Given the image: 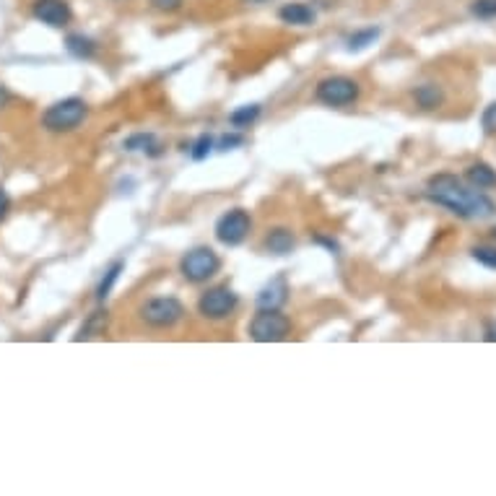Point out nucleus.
Returning a JSON list of instances; mask_svg holds the SVG:
<instances>
[{
  "label": "nucleus",
  "instance_id": "nucleus-1",
  "mask_svg": "<svg viewBox=\"0 0 496 496\" xmlns=\"http://www.w3.org/2000/svg\"><path fill=\"white\" fill-rule=\"evenodd\" d=\"M426 198L460 219H489L496 213V203L478 188H468L460 177L442 172L426 182Z\"/></svg>",
  "mask_w": 496,
  "mask_h": 496
},
{
  "label": "nucleus",
  "instance_id": "nucleus-2",
  "mask_svg": "<svg viewBox=\"0 0 496 496\" xmlns=\"http://www.w3.org/2000/svg\"><path fill=\"white\" fill-rule=\"evenodd\" d=\"M86 115H89L86 102L78 99V97H71V99L55 102L52 107L44 110L42 128H47L50 133H71V130H76L78 125L86 120Z\"/></svg>",
  "mask_w": 496,
  "mask_h": 496
},
{
  "label": "nucleus",
  "instance_id": "nucleus-3",
  "mask_svg": "<svg viewBox=\"0 0 496 496\" xmlns=\"http://www.w3.org/2000/svg\"><path fill=\"white\" fill-rule=\"evenodd\" d=\"M291 333V320L281 309H258L250 322V338L258 344H278Z\"/></svg>",
  "mask_w": 496,
  "mask_h": 496
},
{
  "label": "nucleus",
  "instance_id": "nucleus-4",
  "mask_svg": "<svg viewBox=\"0 0 496 496\" xmlns=\"http://www.w3.org/2000/svg\"><path fill=\"white\" fill-rule=\"evenodd\" d=\"M219 267H221V260L211 247H195L190 252H185L180 260V273L190 283H205L208 278L219 273Z\"/></svg>",
  "mask_w": 496,
  "mask_h": 496
},
{
  "label": "nucleus",
  "instance_id": "nucleus-5",
  "mask_svg": "<svg viewBox=\"0 0 496 496\" xmlns=\"http://www.w3.org/2000/svg\"><path fill=\"white\" fill-rule=\"evenodd\" d=\"M317 102L325 107H348L359 99V83L348 76L322 78L314 91Z\"/></svg>",
  "mask_w": 496,
  "mask_h": 496
},
{
  "label": "nucleus",
  "instance_id": "nucleus-6",
  "mask_svg": "<svg viewBox=\"0 0 496 496\" xmlns=\"http://www.w3.org/2000/svg\"><path fill=\"white\" fill-rule=\"evenodd\" d=\"M185 317V306L180 305L174 297H156L149 299L146 305L141 306V320L151 328H174L180 320Z\"/></svg>",
  "mask_w": 496,
  "mask_h": 496
},
{
  "label": "nucleus",
  "instance_id": "nucleus-7",
  "mask_svg": "<svg viewBox=\"0 0 496 496\" xmlns=\"http://www.w3.org/2000/svg\"><path fill=\"white\" fill-rule=\"evenodd\" d=\"M239 305V297L234 294V289L229 286H213L208 291L200 294L198 299V312L205 320H227L231 312Z\"/></svg>",
  "mask_w": 496,
  "mask_h": 496
},
{
  "label": "nucleus",
  "instance_id": "nucleus-8",
  "mask_svg": "<svg viewBox=\"0 0 496 496\" xmlns=\"http://www.w3.org/2000/svg\"><path fill=\"white\" fill-rule=\"evenodd\" d=\"M252 231V219L247 211L234 208L229 213H224L216 224V239L227 247H239Z\"/></svg>",
  "mask_w": 496,
  "mask_h": 496
},
{
  "label": "nucleus",
  "instance_id": "nucleus-9",
  "mask_svg": "<svg viewBox=\"0 0 496 496\" xmlns=\"http://www.w3.org/2000/svg\"><path fill=\"white\" fill-rule=\"evenodd\" d=\"M35 19L52 27V29H63L71 24L74 13H71V5L66 0H35V8H32Z\"/></svg>",
  "mask_w": 496,
  "mask_h": 496
},
{
  "label": "nucleus",
  "instance_id": "nucleus-10",
  "mask_svg": "<svg viewBox=\"0 0 496 496\" xmlns=\"http://www.w3.org/2000/svg\"><path fill=\"white\" fill-rule=\"evenodd\" d=\"M286 302H289V286L283 275L273 278L258 294V309H281Z\"/></svg>",
  "mask_w": 496,
  "mask_h": 496
},
{
  "label": "nucleus",
  "instance_id": "nucleus-11",
  "mask_svg": "<svg viewBox=\"0 0 496 496\" xmlns=\"http://www.w3.org/2000/svg\"><path fill=\"white\" fill-rule=\"evenodd\" d=\"M278 19L283 24H291V27H312L317 13L306 5V3H286L281 11H278Z\"/></svg>",
  "mask_w": 496,
  "mask_h": 496
},
{
  "label": "nucleus",
  "instance_id": "nucleus-12",
  "mask_svg": "<svg viewBox=\"0 0 496 496\" xmlns=\"http://www.w3.org/2000/svg\"><path fill=\"white\" fill-rule=\"evenodd\" d=\"M414 99L421 110H439L445 105V91L437 83H421L414 89Z\"/></svg>",
  "mask_w": 496,
  "mask_h": 496
},
{
  "label": "nucleus",
  "instance_id": "nucleus-13",
  "mask_svg": "<svg viewBox=\"0 0 496 496\" xmlns=\"http://www.w3.org/2000/svg\"><path fill=\"white\" fill-rule=\"evenodd\" d=\"M294 244H297L294 234H291V229H283V227L273 229L266 236V250L273 255H289L294 250Z\"/></svg>",
  "mask_w": 496,
  "mask_h": 496
},
{
  "label": "nucleus",
  "instance_id": "nucleus-14",
  "mask_svg": "<svg viewBox=\"0 0 496 496\" xmlns=\"http://www.w3.org/2000/svg\"><path fill=\"white\" fill-rule=\"evenodd\" d=\"M465 180H468L473 188H478V190H489V188H496V172L492 169V167H489V164H484V161H478V164L468 167Z\"/></svg>",
  "mask_w": 496,
  "mask_h": 496
},
{
  "label": "nucleus",
  "instance_id": "nucleus-15",
  "mask_svg": "<svg viewBox=\"0 0 496 496\" xmlns=\"http://www.w3.org/2000/svg\"><path fill=\"white\" fill-rule=\"evenodd\" d=\"M107 330V312H94L78 330L76 341H89V338H97V336H105Z\"/></svg>",
  "mask_w": 496,
  "mask_h": 496
},
{
  "label": "nucleus",
  "instance_id": "nucleus-16",
  "mask_svg": "<svg viewBox=\"0 0 496 496\" xmlns=\"http://www.w3.org/2000/svg\"><path fill=\"white\" fill-rule=\"evenodd\" d=\"M66 50L78 58V60H86V58H94V42L89 37H83V35H71V37L66 39Z\"/></svg>",
  "mask_w": 496,
  "mask_h": 496
},
{
  "label": "nucleus",
  "instance_id": "nucleus-17",
  "mask_svg": "<svg viewBox=\"0 0 496 496\" xmlns=\"http://www.w3.org/2000/svg\"><path fill=\"white\" fill-rule=\"evenodd\" d=\"M125 151H149L151 156H159V146H156V138L151 133H138V136H130L125 143H122Z\"/></svg>",
  "mask_w": 496,
  "mask_h": 496
},
{
  "label": "nucleus",
  "instance_id": "nucleus-18",
  "mask_svg": "<svg viewBox=\"0 0 496 496\" xmlns=\"http://www.w3.org/2000/svg\"><path fill=\"white\" fill-rule=\"evenodd\" d=\"M122 267H125L122 260H117L115 266L107 267V273H105V278H102V283H99V289H97V299H99V302H105V299L110 297V291H112V286L117 283V278H120Z\"/></svg>",
  "mask_w": 496,
  "mask_h": 496
},
{
  "label": "nucleus",
  "instance_id": "nucleus-19",
  "mask_svg": "<svg viewBox=\"0 0 496 496\" xmlns=\"http://www.w3.org/2000/svg\"><path fill=\"white\" fill-rule=\"evenodd\" d=\"M258 117H260V107L258 105H244V107H239V110L231 112L229 122L234 128H250Z\"/></svg>",
  "mask_w": 496,
  "mask_h": 496
},
{
  "label": "nucleus",
  "instance_id": "nucleus-20",
  "mask_svg": "<svg viewBox=\"0 0 496 496\" xmlns=\"http://www.w3.org/2000/svg\"><path fill=\"white\" fill-rule=\"evenodd\" d=\"M377 37H380V29H377V27H372V29H361V32H356V35L348 37V50H351V52L367 50L369 44L377 42Z\"/></svg>",
  "mask_w": 496,
  "mask_h": 496
},
{
  "label": "nucleus",
  "instance_id": "nucleus-21",
  "mask_svg": "<svg viewBox=\"0 0 496 496\" xmlns=\"http://www.w3.org/2000/svg\"><path fill=\"white\" fill-rule=\"evenodd\" d=\"M470 13L478 19H496V0H473Z\"/></svg>",
  "mask_w": 496,
  "mask_h": 496
},
{
  "label": "nucleus",
  "instance_id": "nucleus-22",
  "mask_svg": "<svg viewBox=\"0 0 496 496\" xmlns=\"http://www.w3.org/2000/svg\"><path fill=\"white\" fill-rule=\"evenodd\" d=\"M211 151H213V138H211V136H200V138L192 143L190 156L195 159V161H203Z\"/></svg>",
  "mask_w": 496,
  "mask_h": 496
},
{
  "label": "nucleus",
  "instance_id": "nucleus-23",
  "mask_svg": "<svg viewBox=\"0 0 496 496\" xmlns=\"http://www.w3.org/2000/svg\"><path fill=\"white\" fill-rule=\"evenodd\" d=\"M473 260L496 270V247H473Z\"/></svg>",
  "mask_w": 496,
  "mask_h": 496
},
{
  "label": "nucleus",
  "instance_id": "nucleus-24",
  "mask_svg": "<svg viewBox=\"0 0 496 496\" xmlns=\"http://www.w3.org/2000/svg\"><path fill=\"white\" fill-rule=\"evenodd\" d=\"M481 125H484V130L492 136L496 133V102H492L486 110H484V115H481Z\"/></svg>",
  "mask_w": 496,
  "mask_h": 496
},
{
  "label": "nucleus",
  "instance_id": "nucleus-25",
  "mask_svg": "<svg viewBox=\"0 0 496 496\" xmlns=\"http://www.w3.org/2000/svg\"><path fill=\"white\" fill-rule=\"evenodd\" d=\"M151 3H153V8H156V11L172 13V11L182 8V3H185V0H151Z\"/></svg>",
  "mask_w": 496,
  "mask_h": 496
},
{
  "label": "nucleus",
  "instance_id": "nucleus-26",
  "mask_svg": "<svg viewBox=\"0 0 496 496\" xmlns=\"http://www.w3.org/2000/svg\"><path fill=\"white\" fill-rule=\"evenodd\" d=\"M244 143V138L242 136H224V138H219V151H229V149H234V146H242Z\"/></svg>",
  "mask_w": 496,
  "mask_h": 496
},
{
  "label": "nucleus",
  "instance_id": "nucleus-27",
  "mask_svg": "<svg viewBox=\"0 0 496 496\" xmlns=\"http://www.w3.org/2000/svg\"><path fill=\"white\" fill-rule=\"evenodd\" d=\"M8 205H11V200H8V192L0 188V221L5 219V213H8Z\"/></svg>",
  "mask_w": 496,
  "mask_h": 496
},
{
  "label": "nucleus",
  "instance_id": "nucleus-28",
  "mask_svg": "<svg viewBox=\"0 0 496 496\" xmlns=\"http://www.w3.org/2000/svg\"><path fill=\"white\" fill-rule=\"evenodd\" d=\"M486 341H489V344H496V320L486 325Z\"/></svg>",
  "mask_w": 496,
  "mask_h": 496
},
{
  "label": "nucleus",
  "instance_id": "nucleus-29",
  "mask_svg": "<svg viewBox=\"0 0 496 496\" xmlns=\"http://www.w3.org/2000/svg\"><path fill=\"white\" fill-rule=\"evenodd\" d=\"M5 99H8V94H5V89L0 86V107H3V102H5Z\"/></svg>",
  "mask_w": 496,
  "mask_h": 496
},
{
  "label": "nucleus",
  "instance_id": "nucleus-30",
  "mask_svg": "<svg viewBox=\"0 0 496 496\" xmlns=\"http://www.w3.org/2000/svg\"><path fill=\"white\" fill-rule=\"evenodd\" d=\"M252 3H267V0H252Z\"/></svg>",
  "mask_w": 496,
  "mask_h": 496
},
{
  "label": "nucleus",
  "instance_id": "nucleus-31",
  "mask_svg": "<svg viewBox=\"0 0 496 496\" xmlns=\"http://www.w3.org/2000/svg\"><path fill=\"white\" fill-rule=\"evenodd\" d=\"M494 236H496V229H494Z\"/></svg>",
  "mask_w": 496,
  "mask_h": 496
}]
</instances>
